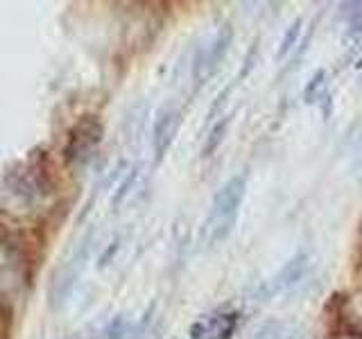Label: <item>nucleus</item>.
Segmentation results:
<instances>
[{
  "label": "nucleus",
  "instance_id": "obj_1",
  "mask_svg": "<svg viewBox=\"0 0 362 339\" xmlns=\"http://www.w3.org/2000/svg\"><path fill=\"white\" fill-rule=\"evenodd\" d=\"M247 192V177L238 174L229 179L226 184L215 192V197L211 201V210L206 218V233H209V242L218 244L229 237L233 231V224L238 218V210L243 206Z\"/></svg>",
  "mask_w": 362,
  "mask_h": 339
},
{
  "label": "nucleus",
  "instance_id": "obj_2",
  "mask_svg": "<svg viewBox=\"0 0 362 339\" xmlns=\"http://www.w3.org/2000/svg\"><path fill=\"white\" fill-rule=\"evenodd\" d=\"M233 41V30L229 25H222L218 34L206 43L202 45L195 54V64H192V75H195V82H206V79L218 71V66L226 56Z\"/></svg>",
  "mask_w": 362,
  "mask_h": 339
},
{
  "label": "nucleus",
  "instance_id": "obj_3",
  "mask_svg": "<svg viewBox=\"0 0 362 339\" xmlns=\"http://www.w3.org/2000/svg\"><path fill=\"white\" fill-rule=\"evenodd\" d=\"M235 328H238V312L211 314L192 326V339H231Z\"/></svg>",
  "mask_w": 362,
  "mask_h": 339
},
{
  "label": "nucleus",
  "instance_id": "obj_4",
  "mask_svg": "<svg viewBox=\"0 0 362 339\" xmlns=\"http://www.w3.org/2000/svg\"><path fill=\"white\" fill-rule=\"evenodd\" d=\"M310 267V256L301 251L297 256H292L286 265L281 267V271L269 280L267 285V294H281V292H288L292 290L297 282L305 276V271Z\"/></svg>",
  "mask_w": 362,
  "mask_h": 339
},
{
  "label": "nucleus",
  "instance_id": "obj_5",
  "mask_svg": "<svg viewBox=\"0 0 362 339\" xmlns=\"http://www.w3.org/2000/svg\"><path fill=\"white\" fill-rule=\"evenodd\" d=\"M179 127H181V111L179 109H163L158 113V118L154 122V133H152L156 158L165 156L170 145L175 143V136H177Z\"/></svg>",
  "mask_w": 362,
  "mask_h": 339
},
{
  "label": "nucleus",
  "instance_id": "obj_6",
  "mask_svg": "<svg viewBox=\"0 0 362 339\" xmlns=\"http://www.w3.org/2000/svg\"><path fill=\"white\" fill-rule=\"evenodd\" d=\"M229 124H231L229 116H224V120H218L213 124V129L209 131L206 141H204V147H202V156L204 158H209V156L215 154V150H218L220 143L224 141V133H226V129H229Z\"/></svg>",
  "mask_w": 362,
  "mask_h": 339
},
{
  "label": "nucleus",
  "instance_id": "obj_7",
  "mask_svg": "<svg viewBox=\"0 0 362 339\" xmlns=\"http://www.w3.org/2000/svg\"><path fill=\"white\" fill-rule=\"evenodd\" d=\"M324 93H326V71H317L303 90V100L308 102V105H317Z\"/></svg>",
  "mask_w": 362,
  "mask_h": 339
},
{
  "label": "nucleus",
  "instance_id": "obj_8",
  "mask_svg": "<svg viewBox=\"0 0 362 339\" xmlns=\"http://www.w3.org/2000/svg\"><path fill=\"white\" fill-rule=\"evenodd\" d=\"M301 25H303L301 20H294L292 25L288 28L286 37H283V41H281V48H279V52H276V59H279V61L286 59V56L294 50V45L299 43V37H301Z\"/></svg>",
  "mask_w": 362,
  "mask_h": 339
},
{
  "label": "nucleus",
  "instance_id": "obj_9",
  "mask_svg": "<svg viewBox=\"0 0 362 339\" xmlns=\"http://www.w3.org/2000/svg\"><path fill=\"white\" fill-rule=\"evenodd\" d=\"M342 18L346 20L349 30L354 34H362V3H344Z\"/></svg>",
  "mask_w": 362,
  "mask_h": 339
},
{
  "label": "nucleus",
  "instance_id": "obj_10",
  "mask_svg": "<svg viewBox=\"0 0 362 339\" xmlns=\"http://www.w3.org/2000/svg\"><path fill=\"white\" fill-rule=\"evenodd\" d=\"M283 337V323L269 321L254 335V339H281Z\"/></svg>",
  "mask_w": 362,
  "mask_h": 339
}]
</instances>
